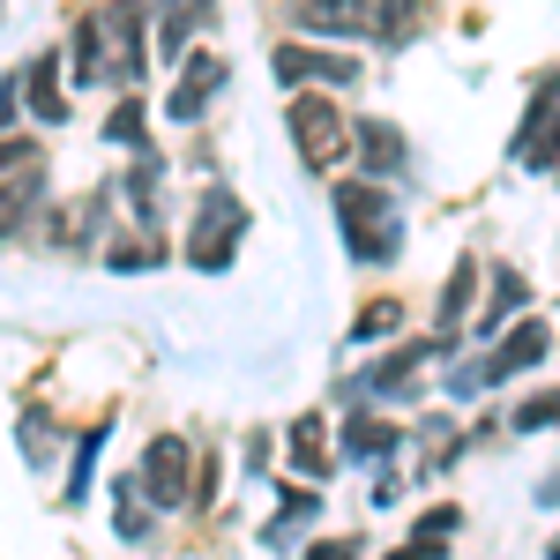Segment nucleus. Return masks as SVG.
Masks as SVG:
<instances>
[{
    "label": "nucleus",
    "mask_w": 560,
    "mask_h": 560,
    "mask_svg": "<svg viewBox=\"0 0 560 560\" xmlns=\"http://www.w3.org/2000/svg\"><path fill=\"white\" fill-rule=\"evenodd\" d=\"M142 8L135 0H97L83 23H75V75L83 83H113L135 90L142 83Z\"/></svg>",
    "instance_id": "1"
},
{
    "label": "nucleus",
    "mask_w": 560,
    "mask_h": 560,
    "mask_svg": "<svg viewBox=\"0 0 560 560\" xmlns=\"http://www.w3.org/2000/svg\"><path fill=\"white\" fill-rule=\"evenodd\" d=\"M337 224H345L351 261H396V255H404V217H396V195L366 187V179L337 187Z\"/></svg>",
    "instance_id": "2"
},
{
    "label": "nucleus",
    "mask_w": 560,
    "mask_h": 560,
    "mask_svg": "<svg viewBox=\"0 0 560 560\" xmlns=\"http://www.w3.org/2000/svg\"><path fill=\"white\" fill-rule=\"evenodd\" d=\"M240 240H247V202L232 187H202L195 195V217H187V261L217 277V269H232Z\"/></svg>",
    "instance_id": "3"
},
{
    "label": "nucleus",
    "mask_w": 560,
    "mask_h": 560,
    "mask_svg": "<svg viewBox=\"0 0 560 560\" xmlns=\"http://www.w3.org/2000/svg\"><path fill=\"white\" fill-rule=\"evenodd\" d=\"M292 142H300V158L314 165V173H329V165L345 158L351 128H345V113L322 97V83L306 90V97H292Z\"/></svg>",
    "instance_id": "4"
},
{
    "label": "nucleus",
    "mask_w": 560,
    "mask_h": 560,
    "mask_svg": "<svg viewBox=\"0 0 560 560\" xmlns=\"http://www.w3.org/2000/svg\"><path fill=\"white\" fill-rule=\"evenodd\" d=\"M38 195H45V150L0 135V232H15L23 217L38 210Z\"/></svg>",
    "instance_id": "5"
},
{
    "label": "nucleus",
    "mask_w": 560,
    "mask_h": 560,
    "mask_svg": "<svg viewBox=\"0 0 560 560\" xmlns=\"http://www.w3.org/2000/svg\"><path fill=\"white\" fill-rule=\"evenodd\" d=\"M135 478H142L150 509H187V501H195V493H187V486H195V448H187L179 433H158V441L142 448V471Z\"/></svg>",
    "instance_id": "6"
},
{
    "label": "nucleus",
    "mask_w": 560,
    "mask_h": 560,
    "mask_svg": "<svg viewBox=\"0 0 560 560\" xmlns=\"http://www.w3.org/2000/svg\"><path fill=\"white\" fill-rule=\"evenodd\" d=\"M516 165H523V173H553V165H560V75H546L538 97H530V113H523Z\"/></svg>",
    "instance_id": "7"
},
{
    "label": "nucleus",
    "mask_w": 560,
    "mask_h": 560,
    "mask_svg": "<svg viewBox=\"0 0 560 560\" xmlns=\"http://www.w3.org/2000/svg\"><path fill=\"white\" fill-rule=\"evenodd\" d=\"M277 75L292 90H306V83H322V90H345V83H359V60L351 52H322V45H277V60H269Z\"/></svg>",
    "instance_id": "8"
},
{
    "label": "nucleus",
    "mask_w": 560,
    "mask_h": 560,
    "mask_svg": "<svg viewBox=\"0 0 560 560\" xmlns=\"http://www.w3.org/2000/svg\"><path fill=\"white\" fill-rule=\"evenodd\" d=\"M306 38H374V0H284Z\"/></svg>",
    "instance_id": "9"
},
{
    "label": "nucleus",
    "mask_w": 560,
    "mask_h": 560,
    "mask_svg": "<svg viewBox=\"0 0 560 560\" xmlns=\"http://www.w3.org/2000/svg\"><path fill=\"white\" fill-rule=\"evenodd\" d=\"M546 351H553V329H546L538 314H523L509 337H493V351H486V374H493V382H509V374H530Z\"/></svg>",
    "instance_id": "10"
},
{
    "label": "nucleus",
    "mask_w": 560,
    "mask_h": 560,
    "mask_svg": "<svg viewBox=\"0 0 560 560\" xmlns=\"http://www.w3.org/2000/svg\"><path fill=\"white\" fill-rule=\"evenodd\" d=\"M217 90H224V60H217V52H195V60L179 68V83H173V97H165V113H173L179 128H195V120L210 113Z\"/></svg>",
    "instance_id": "11"
},
{
    "label": "nucleus",
    "mask_w": 560,
    "mask_h": 560,
    "mask_svg": "<svg viewBox=\"0 0 560 560\" xmlns=\"http://www.w3.org/2000/svg\"><path fill=\"white\" fill-rule=\"evenodd\" d=\"M351 150H359V165H366V179L404 173V135L388 128V120H359V128H351Z\"/></svg>",
    "instance_id": "12"
},
{
    "label": "nucleus",
    "mask_w": 560,
    "mask_h": 560,
    "mask_svg": "<svg viewBox=\"0 0 560 560\" xmlns=\"http://www.w3.org/2000/svg\"><path fill=\"white\" fill-rule=\"evenodd\" d=\"M60 52H45V60H31V113H38V128H60L68 120V97H60Z\"/></svg>",
    "instance_id": "13"
},
{
    "label": "nucleus",
    "mask_w": 560,
    "mask_h": 560,
    "mask_svg": "<svg viewBox=\"0 0 560 560\" xmlns=\"http://www.w3.org/2000/svg\"><path fill=\"white\" fill-rule=\"evenodd\" d=\"M314 516H322V493L292 486V493H284V509L261 523V546H292V530H300V523H314Z\"/></svg>",
    "instance_id": "14"
},
{
    "label": "nucleus",
    "mask_w": 560,
    "mask_h": 560,
    "mask_svg": "<svg viewBox=\"0 0 560 560\" xmlns=\"http://www.w3.org/2000/svg\"><path fill=\"white\" fill-rule=\"evenodd\" d=\"M388 448H396V427H388V419H366V411H359V419L345 427V456L351 464H382Z\"/></svg>",
    "instance_id": "15"
},
{
    "label": "nucleus",
    "mask_w": 560,
    "mask_h": 560,
    "mask_svg": "<svg viewBox=\"0 0 560 560\" xmlns=\"http://www.w3.org/2000/svg\"><path fill=\"white\" fill-rule=\"evenodd\" d=\"M523 300H530V284H523L516 269H493V306H486L478 337H501V322H509V314H523Z\"/></svg>",
    "instance_id": "16"
},
{
    "label": "nucleus",
    "mask_w": 560,
    "mask_h": 560,
    "mask_svg": "<svg viewBox=\"0 0 560 560\" xmlns=\"http://www.w3.org/2000/svg\"><path fill=\"white\" fill-rule=\"evenodd\" d=\"M471 284H478V255H464L448 269V284H441V337H456V322H464V306H471Z\"/></svg>",
    "instance_id": "17"
},
{
    "label": "nucleus",
    "mask_w": 560,
    "mask_h": 560,
    "mask_svg": "<svg viewBox=\"0 0 560 560\" xmlns=\"http://www.w3.org/2000/svg\"><path fill=\"white\" fill-rule=\"evenodd\" d=\"M427 359V345H404V351H388L382 366H366V388L374 396H396V388H411V366Z\"/></svg>",
    "instance_id": "18"
},
{
    "label": "nucleus",
    "mask_w": 560,
    "mask_h": 560,
    "mask_svg": "<svg viewBox=\"0 0 560 560\" xmlns=\"http://www.w3.org/2000/svg\"><path fill=\"white\" fill-rule=\"evenodd\" d=\"M292 464L306 478H329V448H322V419H292Z\"/></svg>",
    "instance_id": "19"
},
{
    "label": "nucleus",
    "mask_w": 560,
    "mask_h": 560,
    "mask_svg": "<svg viewBox=\"0 0 560 560\" xmlns=\"http://www.w3.org/2000/svg\"><path fill=\"white\" fill-rule=\"evenodd\" d=\"M419 31V0H374V38L382 45H404Z\"/></svg>",
    "instance_id": "20"
},
{
    "label": "nucleus",
    "mask_w": 560,
    "mask_h": 560,
    "mask_svg": "<svg viewBox=\"0 0 560 560\" xmlns=\"http://www.w3.org/2000/svg\"><path fill=\"white\" fill-rule=\"evenodd\" d=\"M105 142H120V150H142V97H120L113 105V120H105Z\"/></svg>",
    "instance_id": "21"
},
{
    "label": "nucleus",
    "mask_w": 560,
    "mask_h": 560,
    "mask_svg": "<svg viewBox=\"0 0 560 560\" xmlns=\"http://www.w3.org/2000/svg\"><path fill=\"white\" fill-rule=\"evenodd\" d=\"M97 448H105V427H90L83 441H75V464H68V509L83 501V486H90V464H97Z\"/></svg>",
    "instance_id": "22"
},
{
    "label": "nucleus",
    "mask_w": 560,
    "mask_h": 560,
    "mask_svg": "<svg viewBox=\"0 0 560 560\" xmlns=\"http://www.w3.org/2000/svg\"><path fill=\"white\" fill-rule=\"evenodd\" d=\"M396 322H404V306H396V300H374L359 322H351V345H374V337H388Z\"/></svg>",
    "instance_id": "23"
},
{
    "label": "nucleus",
    "mask_w": 560,
    "mask_h": 560,
    "mask_svg": "<svg viewBox=\"0 0 560 560\" xmlns=\"http://www.w3.org/2000/svg\"><path fill=\"white\" fill-rule=\"evenodd\" d=\"M135 486L128 478H120V509H113V530H120V538H142V530H150V509H142V501H128Z\"/></svg>",
    "instance_id": "24"
},
{
    "label": "nucleus",
    "mask_w": 560,
    "mask_h": 560,
    "mask_svg": "<svg viewBox=\"0 0 560 560\" xmlns=\"http://www.w3.org/2000/svg\"><path fill=\"white\" fill-rule=\"evenodd\" d=\"M538 427H560V388L553 396H530V404L516 411V433H538Z\"/></svg>",
    "instance_id": "25"
},
{
    "label": "nucleus",
    "mask_w": 560,
    "mask_h": 560,
    "mask_svg": "<svg viewBox=\"0 0 560 560\" xmlns=\"http://www.w3.org/2000/svg\"><path fill=\"white\" fill-rule=\"evenodd\" d=\"M456 530V509H433V516H419V530H411V546H441Z\"/></svg>",
    "instance_id": "26"
},
{
    "label": "nucleus",
    "mask_w": 560,
    "mask_h": 560,
    "mask_svg": "<svg viewBox=\"0 0 560 560\" xmlns=\"http://www.w3.org/2000/svg\"><path fill=\"white\" fill-rule=\"evenodd\" d=\"M45 411H31V419H23V456H31V464H45V456H52V441H45Z\"/></svg>",
    "instance_id": "27"
},
{
    "label": "nucleus",
    "mask_w": 560,
    "mask_h": 560,
    "mask_svg": "<svg viewBox=\"0 0 560 560\" xmlns=\"http://www.w3.org/2000/svg\"><path fill=\"white\" fill-rule=\"evenodd\" d=\"M105 261H113V269H150L158 255H150V247H128V240H113V255H105Z\"/></svg>",
    "instance_id": "28"
},
{
    "label": "nucleus",
    "mask_w": 560,
    "mask_h": 560,
    "mask_svg": "<svg viewBox=\"0 0 560 560\" xmlns=\"http://www.w3.org/2000/svg\"><path fill=\"white\" fill-rule=\"evenodd\" d=\"M0 120H15V83H0Z\"/></svg>",
    "instance_id": "29"
},
{
    "label": "nucleus",
    "mask_w": 560,
    "mask_h": 560,
    "mask_svg": "<svg viewBox=\"0 0 560 560\" xmlns=\"http://www.w3.org/2000/svg\"><path fill=\"white\" fill-rule=\"evenodd\" d=\"M553 560H560V546H553Z\"/></svg>",
    "instance_id": "30"
}]
</instances>
